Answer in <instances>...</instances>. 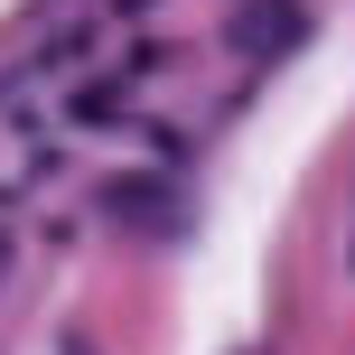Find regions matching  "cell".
I'll return each mask as SVG.
<instances>
[{"instance_id": "1", "label": "cell", "mask_w": 355, "mask_h": 355, "mask_svg": "<svg viewBox=\"0 0 355 355\" xmlns=\"http://www.w3.org/2000/svg\"><path fill=\"white\" fill-rule=\"evenodd\" d=\"M290 37H300V0H262V19H252V47H290Z\"/></svg>"}]
</instances>
